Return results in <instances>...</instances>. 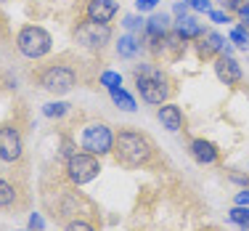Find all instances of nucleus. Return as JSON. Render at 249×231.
Instances as JSON below:
<instances>
[{"mask_svg":"<svg viewBox=\"0 0 249 231\" xmlns=\"http://www.w3.org/2000/svg\"><path fill=\"white\" fill-rule=\"evenodd\" d=\"M114 159L127 170H141V168H149L154 162V154H157V146L146 133L141 130H130L122 128L120 133L114 135Z\"/></svg>","mask_w":249,"mask_h":231,"instance_id":"f257e3e1","label":"nucleus"},{"mask_svg":"<svg viewBox=\"0 0 249 231\" xmlns=\"http://www.w3.org/2000/svg\"><path fill=\"white\" fill-rule=\"evenodd\" d=\"M135 88H138L141 98L146 104H167L170 96H173V82L170 77L162 72V69L151 67V64H141L135 67Z\"/></svg>","mask_w":249,"mask_h":231,"instance_id":"f03ea898","label":"nucleus"},{"mask_svg":"<svg viewBox=\"0 0 249 231\" xmlns=\"http://www.w3.org/2000/svg\"><path fill=\"white\" fill-rule=\"evenodd\" d=\"M32 77L43 91L53 93V96H64V93L74 91V85H77V69L72 67V64H67L64 58L43 64Z\"/></svg>","mask_w":249,"mask_h":231,"instance_id":"7ed1b4c3","label":"nucleus"},{"mask_svg":"<svg viewBox=\"0 0 249 231\" xmlns=\"http://www.w3.org/2000/svg\"><path fill=\"white\" fill-rule=\"evenodd\" d=\"M53 48V38L48 29H43L40 24H24L16 32V51L29 61H40L45 58Z\"/></svg>","mask_w":249,"mask_h":231,"instance_id":"20e7f679","label":"nucleus"},{"mask_svg":"<svg viewBox=\"0 0 249 231\" xmlns=\"http://www.w3.org/2000/svg\"><path fill=\"white\" fill-rule=\"evenodd\" d=\"M114 130L111 125H106V122H88L85 128H82V135H80V146L82 152L88 154H96V157H106V154L114 152Z\"/></svg>","mask_w":249,"mask_h":231,"instance_id":"39448f33","label":"nucleus"},{"mask_svg":"<svg viewBox=\"0 0 249 231\" xmlns=\"http://www.w3.org/2000/svg\"><path fill=\"white\" fill-rule=\"evenodd\" d=\"M114 32H111V24H101V21L93 19H82L80 24L74 27V43L85 51H104L106 45L111 43Z\"/></svg>","mask_w":249,"mask_h":231,"instance_id":"423d86ee","label":"nucleus"},{"mask_svg":"<svg viewBox=\"0 0 249 231\" xmlns=\"http://www.w3.org/2000/svg\"><path fill=\"white\" fill-rule=\"evenodd\" d=\"M67 181L72 186H85V183L96 181L101 175V157L88 152H77L67 159Z\"/></svg>","mask_w":249,"mask_h":231,"instance_id":"0eeeda50","label":"nucleus"},{"mask_svg":"<svg viewBox=\"0 0 249 231\" xmlns=\"http://www.w3.org/2000/svg\"><path fill=\"white\" fill-rule=\"evenodd\" d=\"M24 154V138L16 125H0V159L3 162H19Z\"/></svg>","mask_w":249,"mask_h":231,"instance_id":"6e6552de","label":"nucleus"},{"mask_svg":"<svg viewBox=\"0 0 249 231\" xmlns=\"http://www.w3.org/2000/svg\"><path fill=\"white\" fill-rule=\"evenodd\" d=\"M215 75L217 80L223 82V85H239L244 72H241V64L236 61L231 53H220V56H215Z\"/></svg>","mask_w":249,"mask_h":231,"instance_id":"1a4fd4ad","label":"nucleus"},{"mask_svg":"<svg viewBox=\"0 0 249 231\" xmlns=\"http://www.w3.org/2000/svg\"><path fill=\"white\" fill-rule=\"evenodd\" d=\"M117 11H120L117 0H88V5H85V19L101 21V24H109V21L117 16Z\"/></svg>","mask_w":249,"mask_h":231,"instance_id":"9d476101","label":"nucleus"},{"mask_svg":"<svg viewBox=\"0 0 249 231\" xmlns=\"http://www.w3.org/2000/svg\"><path fill=\"white\" fill-rule=\"evenodd\" d=\"M188 152H191V157L196 159L199 165H215L217 159H220V149L207 138H194L191 144H188Z\"/></svg>","mask_w":249,"mask_h":231,"instance_id":"9b49d317","label":"nucleus"},{"mask_svg":"<svg viewBox=\"0 0 249 231\" xmlns=\"http://www.w3.org/2000/svg\"><path fill=\"white\" fill-rule=\"evenodd\" d=\"M157 120L162 122L164 130H170V133H178V130H183V109L178 104H162L157 109Z\"/></svg>","mask_w":249,"mask_h":231,"instance_id":"f8f14e48","label":"nucleus"},{"mask_svg":"<svg viewBox=\"0 0 249 231\" xmlns=\"http://www.w3.org/2000/svg\"><path fill=\"white\" fill-rule=\"evenodd\" d=\"M173 29L180 35V38H186V40H199L201 35H204V27H201L196 19H191V16H178Z\"/></svg>","mask_w":249,"mask_h":231,"instance_id":"ddd939ff","label":"nucleus"},{"mask_svg":"<svg viewBox=\"0 0 249 231\" xmlns=\"http://www.w3.org/2000/svg\"><path fill=\"white\" fill-rule=\"evenodd\" d=\"M186 45H188V40H186V38H180V35H178L175 29H170V32L164 35V53H170L173 58L183 56V53H186Z\"/></svg>","mask_w":249,"mask_h":231,"instance_id":"4468645a","label":"nucleus"},{"mask_svg":"<svg viewBox=\"0 0 249 231\" xmlns=\"http://www.w3.org/2000/svg\"><path fill=\"white\" fill-rule=\"evenodd\" d=\"M141 51H143V45H141V40H135L133 35H122L120 43H117V53H120L122 58H133V56H138Z\"/></svg>","mask_w":249,"mask_h":231,"instance_id":"2eb2a0df","label":"nucleus"},{"mask_svg":"<svg viewBox=\"0 0 249 231\" xmlns=\"http://www.w3.org/2000/svg\"><path fill=\"white\" fill-rule=\"evenodd\" d=\"M143 32H151V35H159V38H164V35L170 32V16L167 14H154L149 21H146Z\"/></svg>","mask_w":249,"mask_h":231,"instance_id":"dca6fc26","label":"nucleus"},{"mask_svg":"<svg viewBox=\"0 0 249 231\" xmlns=\"http://www.w3.org/2000/svg\"><path fill=\"white\" fill-rule=\"evenodd\" d=\"M16 199H19V189H16L14 183H8L5 178H0V210L14 207Z\"/></svg>","mask_w":249,"mask_h":231,"instance_id":"f3484780","label":"nucleus"},{"mask_svg":"<svg viewBox=\"0 0 249 231\" xmlns=\"http://www.w3.org/2000/svg\"><path fill=\"white\" fill-rule=\"evenodd\" d=\"M201 40H204V43L210 45L215 56H220V53H228V43H225V38H223L220 32H207V29H204V35H201Z\"/></svg>","mask_w":249,"mask_h":231,"instance_id":"a211bd4d","label":"nucleus"},{"mask_svg":"<svg viewBox=\"0 0 249 231\" xmlns=\"http://www.w3.org/2000/svg\"><path fill=\"white\" fill-rule=\"evenodd\" d=\"M111 101H114L120 109H124V112H135L138 106H135V98L130 96L124 88H117V91H111Z\"/></svg>","mask_w":249,"mask_h":231,"instance_id":"6ab92c4d","label":"nucleus"},{"mask_svg":"<svg viewBox=\"0 0 249 231\" xmlns=\"http://www.w3.org/2000/svg\"><path fill=\"white\" fill-rule=\"evenodd\" d=\"M43 115L51 117V120H58V117L69 115V104L67 101H51V104L43 106Z\"/></svg>","mask_w":249,"mask_h":231,"instance_id":"aec40b11","label":"nucleus"},{"mask_svg":"<svg viewBox=\"0 0 249 231\" xmlns=\"http://www.w3.org/2000/svg\"><path fill=\"white\" fill-rule=\"evenodd\" d=\"M228 218H231V223H236V226H249V205H236L233 210L228 212Z\"/></svg>","mask_w":249,"mask_h":231,"instance_id":"412c9836","label":"nucleus"},{"mask_svg":"<svg viewBox=\"0 0 249 231\" xmlns=\"http://www.w3.org/2000/svg\"><path fill=\"white\" fill-rule=\"evenodd\" d=\"M231 43H233L236 48L247 51L249 48V29L247 27H233L231 29Z\"/></svg>","mask_w":249,"mask_h":231,"instance_id":"4be33fe9","label":"nucleus"},{"mask_svg":"<svg viewBox=\"0 0 249 231\" xmlns=\"http://www.w3.org/2000/svg\"><path fill=\"white\" fill-rule=\"evenodd\" d=\"M101 85L109 88V93L117 91V88H122V75H117V72H111V69H106V72L101 75Z\"/></svg>","mask_w":249,"mask_h":231,"instance_id":"5701e85b","label":"nucleus"},{"mask_svg":"<svg viewBox=\"0 0 249 231\" xmlns=\"http://www.w3.org/2000/svg\"><path fill=\"white\" fill-rule=\"evenodd\" d=\"M64 231H96V226L88 218H72V221H67Z\"/></svg>","mask_w":249,"mask_h":231,"instance_id":"b1692460","label":"nucleus"},{"mask_svg":"<svg viewBox=\"0 0 249 231\" xmlns=\"http://www.w3.org/2000/svg\"><path fill=\"white\" fill-rule=\"evenodd\" d=\"M247 0H223V11H228V14H239L241 8H244Z\"/></svg>","mask_w":249,"mask_h":231,"instance_id":"393cba45","label":"nucleus"},{"mask_svg":"<svg viewBox=\"0 0 249 231\" xmlns=\"http://www.w3.org/2000/svg\"><path fill=\"white\" fill-rule=\"evenodd\" d=\"M124 29H141V27H146L143 24V19H141V16H135V14H130V16H124Z\"/></svg>","mask_w":249,"mask_h":231,"instance_id":"a878e982","label":"nucleus"},{"mask_svg":"<svg viewBox=\"0 0 249 231\" xmlns=\"http://www.w3.org/2000/svg\"><path fill=\"white\" fill-rule=\"evenodd\" d=\"M196 53H199V58H215V53H212V48L204 43V40L199 38V43H196Z\"/></svg>","mask_w":249,"mask_h":231,"instance_id":"bb28decb","label":"nucleus"},{"mask_svg":"<svg viewBox=\"0 0 249 231\" xmlns=\"http://www.w3.org/2000/svg\"><path fill=\"white\" fill-rule=\"evenodd\" d=\"M210 19L215 24H225V21H231V14L228 11H210Z\"/></svg>","mask_w":249,"mask_h":231,"instance_id":"cd10ccee","label":"nucleus"},{"mask_svg":"<svg viewBox=\"0 0 249 231\" xmlns=\"http://www.w3.org/2000/svg\"><path fill=\"white\" fill-rule=\"evenodd\" d=\"M186 5H191L194 11H212L210 8V0H183Z\"/></svg>","mask_w":249,"mask_h":231,"instance_id":"c85d7f7f","label":"nucleus"},{"mask_svg":"<svg viewBox=\"0 0 249 231\" xmlns=\"http://www.w3.org/2000/svg\"><path fill=\"white\" fill-rule=\"evenodd\" d=\"M159 0H135V8H138V14H143V11H151L157 8Z\"/></svg>","mask_w":249,"mask_h":231,"instance_id":"c756f323","label":"nucleus"},{"mask_svg":"<svg viewBox=\"0 0 249 231\" xmlns=\"http://www.w3.org/2000/svg\"><path fill=\"white\" fill-rule=\"evenodd\" d=\"M236 16H239L241 27H247V29H249V0H247V3H244V8H241L239 14H236Z\"/></svg>","mask_w":249,"mask_h":231,"instance_id":"7c9ffc66","label":"nucleus"},{"mask_svg":"<svg viewBox=\"0 0 249 231\" xmlns=\"http://www.w3.org/2000/svg\"><path fill=\"white\" fill-rule=\"evenodd\" d=\"M233 202H236V205H249V186H244L239 194H236Z\"/></svg>","mask_w":249,"mask_h":231,"instance_id":"2f4dec72","label":"nucleus"},{"mask_svg":"<svg viewBox=\"0 0 249 231\" xmlns=\"http://www.w3.org/2000/svg\"><path fill=\"white\" fill-rule=\"evenodd\" d=\"M228 178L233 181V183H239V186H249V178H247V175H236V173H231Z\"/></svg>","mask_w":249,"mask_h":231,"instance_id":"473e14b6","label":"nucleus"},{"mask_svg":"<svg viewBox=\"0 0 249 231\" xmlns=\"http://www.w3.org/2000/svg\"><path fill=\"white\" fill-rule=\"evenodd\" d=\"M29 226H32L35 231H40V229H43V218H40V215H37V212H35V215H32V218H29Z\"/></svg>","mask_w":249,"mask_h":231,"instance_id":"72a5a7b5","label":"nucleus"},{"mask_svg":"<svg viewBox=\"0 0 249 231\" xmlns=\"http://www.w3.org/2000/svg\"><path fill=\"white\" fill-rule=\"evenodd\" d=\"M186 8H188L186 3H178V5H175V14H178V16H186Z\"/></svg>","mask_w":249,"mask_h":231,"instance_id":"f704fd0d","label":"nucleus"},{"mask_svg":"<svg viewBox=\"0 0 249 231\" xmlns=\"http://www.w3.org/2000/svg\"><path fill=\"white\" fill-rule=\"evenodd\" d=\"M204 231H217V229H204Z\"/></svg>","mask_w":249,"mask_h":231,"instance_id":"c9c22d12","label":"nucleus"},{"mask_svg":"<svg viewBox=\"0 0 249 231\" xmlns=\"http://www.w3.org/2000/svg\"><path fill=\"white\" fill-rule=\"evenodd\" d=\"M244 231H249V226H244Z\"/></svg>","mask_w":249,"mask_h":231,"instance_id":"e433bc0d","label":"nucleus"},{"mask_svg":"<svg viewBox=\"0 0 249 231\" xmlns=\"http://www.w3.org/2000/svg\"><path fill=\"white\" fill-rule=\"evenodd\" d=\"M16 231H24V229H16Z\"/></svg>","mask_w":249,"mask_h":231,"instance_id":"4c0bfd02","label":"nucleus"}]
</instances>
